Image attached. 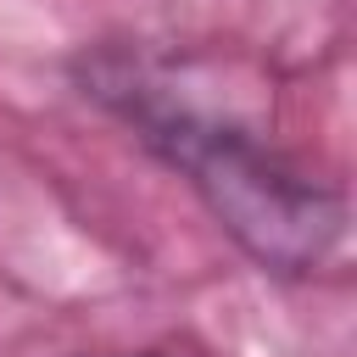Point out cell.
<instances>
[{
    "instance_id": "cell-1",
    "label": "cell",
    "mask_w": 357,
    "mask_h": 357,
    "mask_svg": "<svg viewBox=\"0 0 357 357\" xmlns=\"http://www.w3.org/2000/svg\"><path fill=\"white\" fill-rule=\"evenodd\" d=\"M139 128L195 184V195L229 229V240L268 273H307L335 251L346 229V206L335 190L290 173L251 139L195 123L184 112H145Z\"/></svg>"
}]
</instances>
